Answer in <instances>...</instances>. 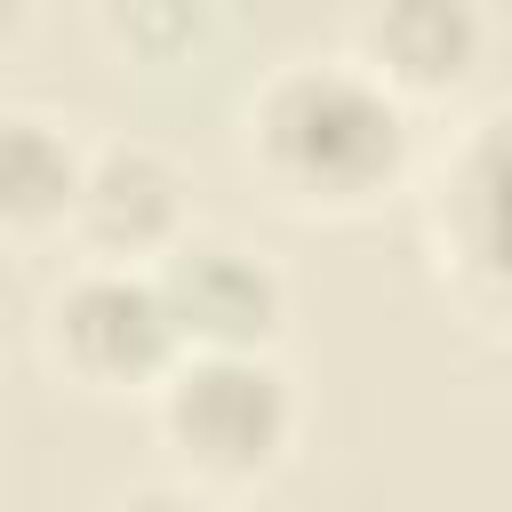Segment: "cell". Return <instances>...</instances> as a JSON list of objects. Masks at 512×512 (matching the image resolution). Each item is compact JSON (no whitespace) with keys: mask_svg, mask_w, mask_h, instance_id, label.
I'll return each mask as SVG.
<instances>
[{"mask_svg":"<svg viewBox=\"0 0 512 512\" xmlns=\"http://www.w3.org/2000/svg\"><path fill=\"white\" fill-rule=\"evenodd\" d=\"M80 136L32 104H0V232H56L72 224L80 192Z\"/></svg>","mask_w":512,"mask_h":512,"instance_id":"ba28073f","label":"cell"},{"mask_svg":"<svg viewBox=\"0 0 512 512\" xmlns=\"http://www.w3.org/2000/svg\"><path fill=\"white\" fill-rule=\"evenodd\" d=\"M112 512H208L192 488H136V496H120Z\"/></svg>","mask_w":512,"mask_h":512,"instance_id":"30bf717a","label":"cell"},{"mask_svg":"<svg viewBox=\"0 0 512 512\" xmlns=\"http://www.w3.org/2000/svg\"><path fill=\"white\" fill-rule=\"evenodd\" d=\"M152 280L184 352H272L288 320V280L232 232H184L152 264Z\"/></svg>","mask_w":512,"mask_h":512,"instance_id":"5b68a950","label":"cell"},{"mask_svg":"<svg viewBox=\"0 0 512 512\" xmlns=\"http://www.w3.org/2000/svg\"><path fill=\"white\" fill-rule=\"evenodd\" d=\"M432 240L456 296L488 328H512V96L456 128L432 176Z\"/></svg>","mask_w":512,"mask_h":512,"instance_id":"277c9868","label":"cell"},{"mask_svg":"<svg viewBox=\"0 0 512 512\" xmlns=\"http://www.w3.org/2000/svg\"><path fill=\"white\" fill-rule=\"evenodd\" d=\"M152 424L192 480L240 488V480H264L288 456L296 384L272 352H184L152 384Z\"/></svg>","mask_w":512,"mask_h":512,"instance_id":"7a4b0ae2","label":"cell"},{"mask_svg":"<svg viewBox=\"0 0 512 512\" xmlns=\"http://www.w3.org/2000/svg\"><path fill=\"white\" fill-rule=\"evenodd\" d=\"M112 32L120 40H192L200 8H112Z\"/></svg>","mask_w":512,"mask_h":512,"instance_id":"9c48e42d","label":"cell"},{"mask_svg":"<svg viewBox=\"0 0 512 512\" xmlns=\"http://www.w3.org/2000/svg\"><path fill=\"white\" fill-rule=\"evenodd\" d=\"M40 344L88 392H152L184 360L160 280L136 264H72L40 312Z\"/></svg>","mask_w":512,"mask_h":512,"instance_id":"3957f363","label":"cell"},{"mask_svg":"<svg viewBox=\"0 0 512 512\" xmlns=\"http://www.w3.org/2000/svg\"><path fill=\"white\" fill-rule=\"evenodd\" d=\"M480 32L488 24L472 0H384L352 24V56L408 104V96H440V88L472 80Z\"/></svg>","mask_w":512,"mask_h":512,"instance_id":"52a82bcc","label":"cell"},{"mask_svg":"<svg viewBox=\"0 0 512 512\" xmlns=\"http://www.w3.org/2000/svg\"><path fill=\"white\" fill-rule=\"evenodd\" d=\"M408 104L360 56H296L248 96V160L296 208H360L408 176Z\"/></svg>","mask_w":512,"mask_h":512,"instance_id":"6da1fadb","label":"cell"},{"mask_svg":"<svg viewBox=\"0 0 512 512\" xmlns=\"http://www.w3.org/2000/svg\"><path fill=\"white\" fill-rule=\"evenodd\" d=\"M184 176L160 144L112 136L80 152V192H72V240L88 248L80 264H136L152 272L184 240Z\"/></svg>","mask_w":512,"mask_h":512,"instance_id":"8992f818","label":"cell"}]
</instances>
